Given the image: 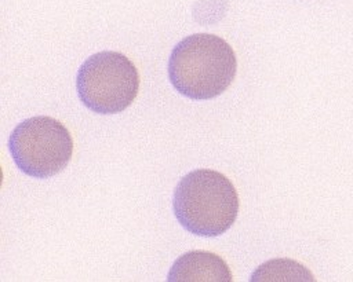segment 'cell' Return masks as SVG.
<instances>
[{"label":"cell","instance_id":"obj_3","mask_svg":"<svg viewBox=\"0 0 353 282\" xmlns=\"http://www.w3.org/2000/svg\"><path fill=\"white\" fill-rule=\"evenodd\" d=\"M76 88L85 107L99 114H114L125 110L137 98L139 74L125 55L102 51L83 62Z\"/></svg>","mask_w":353,"mask_h":282},{"label":"cell","instance_id":"obj_4","mask_svg":"<svg viewBox=\"0 0 353 282\" xmlns=\"http://www.w3.org/2000/svg\"><path fill=\"white\" fill-rule=\"evenodd\" d=\"M8 147L15 165L23 173L46 179L66 168L73 153V139L61 121L36 116L14 128Z\"/></svg>","mask_w":353,"mask_h":282},{"label":"cell","instance_id":"obj_6","mask_svg":"<svg viewBox=\"0 0 353 282\" xmlns=\"http://www.w3.org/2000/svg\"><path fill=\"white\" fill-rule=\"evenodd\" d=\"M251 281H313V276L303 265L294 260L273 259L259 265L252 272Z\"/></svg>","mask_w":353,"mask_h":282},{"label":"cell","instance_id":"obj_5","mask_svg":"<svg viewBox=\"0 0 353 282\" xmlns=\"http://www.w3.org/2000/svg\"><path fill=\"white\" fill-rule=\"evenodd\" d=\"M167 279L170 282H232L228 264L215 253L193 250L182 254L172 264Z\"/></svg>","mask_w":353,"mask_h":282},{"label":"cell","instance_id":"obj_1","mask_svg":"<svg viewBox=\"0 0 353 282\" xmlns=\"http://www.w3.org/2000/svg\"><path fill=\"white\" fill-rule=\"evenodd\" d=\"M237 70L233 48L219 36L196 33L182 39L168 61L172 87L190 99H211L232 84Z\"/></svg>","mask_w":353,"mask_h":282},{"label":"cell","instance_id":"obj_2","mask_svg":"<svg viewBox=\"0 0 353 282\" xmlns=\"http://www.w3.org/2000/svg\"><path fill=\"white\" fill-rule=\"evenodd\" d=\"M239 206L233 183L214 169L189 172L174 190L175 217L194 235L218 237L226 232L236 221Z\"/></svg>","mask_w":353,"mask_h":282}]
</instances>
